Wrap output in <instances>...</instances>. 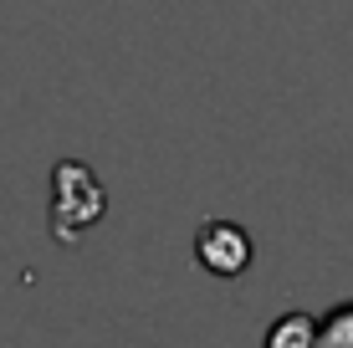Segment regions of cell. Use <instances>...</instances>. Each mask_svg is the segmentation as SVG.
Instances as JSON below:
<instances>
[{
	"label": "cell",
	"mask_w": 353,
	"mask_h": 348,
	"mask_svg": "<svg viewBox=\"0 0 353 348\" xmlns=\"http://www.w3.org/2000/svg\"><path fill=\"white\" fill-rule=\"evenodd\" d=\"M108 215V190L82 159H62L52 170V236L62 246H77L82 231Z\"/></svg>",
	"instance_id": "cell-1"
},
{
	"label": "cell",
	"mask_w": 353,
	"mask_h": 348,
	"mask_svg": "<svg viewBox=\"0 0 353 348\" xmlns=\"http://www.w3.org/2000/svg\"><path fill=\"white\" fill-rule=\"evenodd\" d=\"M256 256V241H251L246 225L236 221H205L194 231V261H200L210 277H241Z\"/></svg>",
	"instance_id": "cell-2"
},
{
	"label": "cell",
	"mask_w": 353,
	"mask_h": 348,
	"mask_svg": "<svg viewBox=\"0 0 353 348\" xmlns=\"http://www.w3.org/2000/svg\"><path fill=\"white\" fill-rule=\"evenodd\" d=\"M261 348H318V318L312 313H282L266 328Z\"/></svg>",
	"instance_id": "cell-3"
},
{
	"label": "cell",
	"mask_w": 353,
	"mask_h": 348,
	"mask_svg": "<svg viewBox=\"0 0 353 348\" xmlns=\"http://www.w3.org/2000/svg\"><path fill=\"white\" fill-rule=\"evenodd\" d=\"M318 348H353V303H338L318 318Z\"/></svg>",
	"instance_id": "cell-4"
}]
</instances>
